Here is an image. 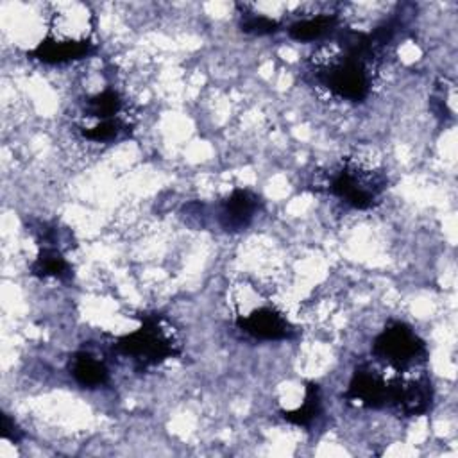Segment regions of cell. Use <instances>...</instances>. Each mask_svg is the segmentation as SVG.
<instances>
[{"mask_svg":"<svg viewBox=\"0 0 458 458\" xmlns=\"http://www.w3.org/2000/svg\"><path fill=\"white\" fill-rule=\"evenodd\" d=\"M240 29L247 34H256V36H267V34H276L281 29V23L274 18H268L265 14H254V13H245L240 21Z\"/></svg>","mask_w":458,"mask_h":458,"instance_id":"2e32d148","label":"cell"},{"mask_svg":"<svg viewBox=\"0 0 458 458\" xmlns=\"http://www.w3.org/2000/svg\"><path fill=\"white\" fill-rule=\"evenodd\" d=\"M320 386L317 383H308L304 392V403L295 410H283L279 415L295 426H310L320 413Z\"/></svg>","mask_w":458,"mask_h":458,"instance_id":"4fadbf2b","label":"cell"},{"mask_svg":"<svg viewBox=\"0 0 458 458\" xmlns=\"http://www.w3.org/2000/svg\"><path fill=\"white\" fill-rule=\"evenodd\" d=\"M369 63L342 52L336 59L317 68V79L335 95L351 102H363L370 91Z\"/></svg>","mask_w":458,"mask_h":458,"instance_id":"7a4b0ae2","label":"cell"},{"mask_svg":"<svg viewBox=\"0 0 458 458\" xmlns=\"http://www.w3.org/2000/svg\"><path fill=\"white\" fill-rule=\"evenodd\" d=\"M0 435L5 440H11L14 444H18L23 438V431L16 426V422L7 415L2 413V424H0Z\"/></svg>","mask_w":458,"mask_h":458,"instance_id":"e0dca14e","label":"cell"},{"mask_svg":"<svg viewBox=\"0 0 458 458\" xmlns=\"http://www.w3.org/2000/svg\"><path fill=\"white\" fill-rule=\"evenodd\" d=\"M433 403V386L428 376H419L411 379L394 377L388 381V401L386 406H392L401 415H422L431 408Z\"/></svg>","mask_w":458,"mask_h":458,"instance_id":"5b68a950","label":"cell"},{"mask_svg":"<svg viewBox=\"0 0 458 458\" xmlns=\"http://www.w3.org/2000/svg\"><path fill=\"white\" fill-rule=\"evenodd\" d=\"M259 206L261 199L256 193H252L250 190L236 188L231 191L229 197L222 200L218 222L224 227V231L240 233L252 222Z\"/></svg>","mask_w":458,"mask_h":458,"instance_id":"9c48e42d","label":"cell"},{"mask_svg":"<svg viewBox=\"0 0 458 458\" xmlns=\"http://www.w3.org/2000/svg\"><path fill=\"white\" fill-rule=\"evenodd\" d=\"M338 27L336 14H318L308 20H299L288 27V36L295 41H315L333 32Z\"/></svg>","mask_w":458,"mask_h":458,"instance_id":"7c38bea8","label":"cell"},{"mask_svg":"<svg viewBox=\"0 0 458 458\" xmlns=\"http://www.w3.org/2000/svg\"><path fill=\"white\" fill-rule=\"evenodd\" d=\"M385 188L386 177L383 172L361 170L354 165H344L329 181V191L356 209L374 206Z\"/></svg>","mask_w":458,"mask_h":458,"instance_id":"277c9868","label":"cell"},{"mask_svg":"<svg viewBox=\"0 0 458 458\" xmlns=\"http://www.w3.org/2000/svg\"><path fill=\"white\" fill-rule=\"evenodd\" d=\"M70 374L84 388H97L107 383L109 372L106 365L86 351H79L70 360Z\"/></svg>","mask_w":458,"mask_h":458,"instance_id":"30bf717a","label":"cell"},{"mask_svg":"<svg viewBox=\"0 0 458 458\" xmlns=\"http://www.w3.org/2000/svg\"><path fill=\"white\" fill-rule=\"evenodd\" d=\"M114 349L132 358L141 367L157 365L179 354V344L172 335L168 320L159 313L141 315V326L116 340Z\"/></svg>","mask_w":458,"mask_h":458,"instance_id":"6da1fadb","label":"cell"},{"mask_svg":"<svg viewBox=\"0 0 458 458\" xmlns=\"http://www.w3.org/2000/svg\"><path fill=\"white\" fill-rule=\"evenodd\" d=\"M372 356L390 367L406 369L426 361V344L404 322H390L374 338Z\"/></svg>","mask_w":458,"mask_h":458,"instance_id":"3957f363","label":"cell"},{"mask_svg":"<svg viewBox=\"0 0 458 458\" xmlns=\"http://www.w3.org/2000/svg\"><path fill=\"white\" fill-rule=\"evenodd\" d=\"M81 132L86 140L98 141V143H107V141H114V140L123 138L129 132V125L122 118H111V120L98 122L93 127L82 129Z\"/></svg>","mask_w":458,"mask_h":458,"instance_id":"9a60e30c","label":"cell"},{"mask_svg":"<svg viewBox=\"0 0 458 458\" xmlns=\"http://www.w3.org/2000/svg\"><path fill=\"white\" fill-rule=\"evenodd\" d=\"M97 52V45L89 39H59L47 36L27 55L47 64H63L89 57Z\"/></svg>","mask_w":458,"mask_h":458,"instance_id":"ba28073f","label":"cell"},{"mask_svg":"<svg viewBox=\"0 0 458 458\" xmlns=\"http://www.w3.org/2000/svg\"><path fill=\"white\" fill-rule=\"evenodd\" d=\"M236 326L258 340H288L295 335L293 326L277 310L268 306L238 317Z\"/></svg>","mask_w":458,"mask_h":458,"instance_id":"52a82bcc","label":"cell"},{"mask_svg":"<svg viewBox=\"0 0 458 458\" xmlns=\"http://www.w3.org/2000/svg\"><path fill=\"white\" fill-rule=\"evenodd\" d=\"M30 272L36 277H70L72 267L57 247L41 245L36 259L30 265Z\"/></svg>","mask_w":458,"mask_h":458,"instance_id":"8fae6325","label":"cell"},{"mask_svg":"<svg viewBox=\"0 0 458 458\" xmlns=\"http://www.w3.org/2000/svg\"><path fill=\"white\" fill-rule=\"evenodd\" d=\"M344 397L363 408H383L388 401V381L370 363H361L354 369Z\"/></svg>","mask_w":458,"mask_h":458,"instance_id":"8992f818","label":"cell"},{"mask_svg":"<svg viewBox=\"0 0 458 458\" xmlns=\"http://www.w3.org/2000/svg\"><path fill=\"white\" fill-rule=\"evenodd\" d=\"M122 106H123V100H122L120 93L111 88H106L104 91H100L86 100L84 114L88 118H98V122L120 118L118 113L122 111Z\"/></svg>","mask_w":458,"mask_h":458,"instance_id":"5bb4252c","label":"cell"}]
</instances>
